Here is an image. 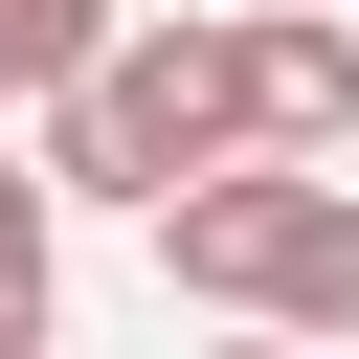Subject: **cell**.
Instances as JSON below:
<instances>
[{"label": "cell", "mask_w": 359, "mask_h": 359, "mask_svg": "<svg viewBox=\"0 0 359 359\" xmlns=\"http://www.w3.org/2000/svg\"><path fill=\"white\" fill-rule=\"evenodd\" d=\"M224 45H247V135H269V157H337V135H359V22H337V0L224 22Z\"/></svg>", "instance_id": "cell-3"}, {"label": "cell", "mask_w": 359, "mask_h": 359, "mask_svg": "<svg viewBox=\"0 0 359 359\" xmlns=\"http://www.w3.org/2000/svg\"><path fill=\"white\" fill-rule=\"evenodd\" d=\"M90 45H112V0H0V90H22V112H45Z\"/></svg>", "instance_id": "cell-4"}, {"label": "cell", "mask_w": 359, "mask_h": 359, "mask_svg": "<svg viewBox=\"0 0 359 359\" xmlns=\"http://www.w3.org/2000/svg\"><path fill=\"white\" fill-rule=\"evenodd\" d=\"M0 224H45V180H0Z\"/></svg>", "instance_id": "cell-6"}, {"label": "cell", "mask_w": 359, "mask_h": 359, "mask_svg": "<svg viewBox=\"0 0 359 359\" xmlns=\"http://www.w3.org/2000/svg\"><path fill=\"white\" fill-rule=\"evenodd\" d=\"M157 269L202 314H292V337H359V180H292L269 135L157 180Z\"/></svg>", "instance_id": "cell-2"}, {"label": "cell", "mask_w": 359, "mask_h": 359, "mask_svg": "<svg viewBox=\"0 0 359 359\" xmlns=\"http://www.w3.org/2000/svg\"><path fill=\"white\" fill-rule=\"evenodd\" d=\"M202 157H247V45L224 22H112L45 90V202H157Z\"/></svg>", "instance_id": "cell-1"}, {"label": "cell", "mask_w": 359, "mask_h": 359, "mask_svg": "<svg viewBox=\"0 0 359 359\" xmlns=\"http://www.w3.org/2000/svg\"><path fill=\"white\" fill-rule=\"evenodd\" d=\"M0 359H45V224H0Z\"/></svg>", "instance_id": "cell-5"}]
</instances>
